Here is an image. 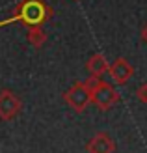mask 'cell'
Segmentation results:
<instances>
[{
	"mask_svg": "<svg viewBox=\"0 0 147 153\" xmlns=\"http://www.w3.org/2000/svg\"><path fill=\"white\" fill-rule=\"evenodd\" d=\"M54 17V7L45 0H21L13 7L11 15L4 21H0V28L11 22H21L24 26H41Z\"/></svg>",
	"mask_w": 147,
	"mask_h": 153,
	"instance_id": "obj_1",
	"label": "cell"
},
{
	"mask_svg": "<svg viewBox=\"0 0 147 153\" xmlns=\"http://www.w3.org/2000/svg\"><path fill=\"white\" fill-rule=\"evenodd\" d=\"M22 110V99L11 90H0V120L10 121Z\"/></svg>",
	"mask_w": 147,
	"mask_h": 153,
	"instance_id": "obj_4",
	"label": "cell"
},
{
	"mask_svg": "<svg viewBox=\"0 0 147 153\" xmlns=\"http://www.w3.org/2000/svg\"><path fill=\"white\" fill-rule=\"evenodd\" d=\"M108 69H110V62H108L106 56L100 54V52L91 54L89 60L86 62V71L89 73V76H97V79H100L104 73H108Z\"/></svg>",
	"mask_w": 147,
	"mask_h": 153,
	"instance_id": "obj_7",
	"label": "cell"
},
{
	"mask_svg": "<svg viewBox=\"0 0 147 153\" xmlns=\"http://www.w3.org/2000/svg\"><path fill=\"white\" fill-rule=\"evenodd\" d=\"M88 153H115V142L108 133L97 131L86 144Z\"/></svg>",
	"mask_w": 147,
	"mask_h": 153,
	"instance_id": "obj_6",
	"label": "cell"
},
{
	"mask_svg": "<svg viewBox=\"0 0 147 153\" xmlns=\"http://www.w3.org/2000/svg\"><path fill=\"white\" fill-rule=\"evenodd\" d=\"M108 75H110V79H112L115 84L123 86V84H127L130 79H132L134 67H132V64H130L127 58H117V60H114V62L110 64Z\"/></svg>",
	"mask_w": 147,
	"mask_h": 153,
	"instance_id": "obj_5",
	"label": "cell"
},
{
	"mask_svg": "<svg viewBox=\"0 0 147 153\" xmlns=\"http://www.w3.org/2000/svg\"><path fill=\"white\" fill-rule=\"evenodd\" d=\"M119 101H121L119 91L114 88V84L106 82V80H99L97 88L91 91V103L103 112L112 110Z\"/></svg>",
	"mask_w": 147,
	"mask_h": 153,
	"instance_id": "obj_3",
	"label": "cell"
},
{
	"mask_svg": "<svg viewBox=\"0 0 147 153\" xmlns=\"http://www.w3.org/2000/svg\"><path fill=\"white\" fill-rule=\"evenodd\" d=\"M64 103L76 114H82L91 105V91L84 84V80H76L64 91Z\"/></svg>",
	"mask_w": 147,
	"mask_h": 153,
	"instance_id": "obj_2",
	"label": "cell"
},
{
	"mask_svg": "<svg viewBox=\"0 0 147 153\" xmlns=\"http://www.w3.org/2000/svg\"><path fill=\"white\" fill-rule=\"evenodd\" d=\"M140 37H142V41L147 45V22L142 26V30H140Z\"/></svg>",
	"mask_w": 147,
	"mask_h": 153,
	"instance_id": "obj_10",
	"label": "cell"
},
{
	"mask_svg": "<svg viewBox=\"0 0 147 153\" xmlns=\"http://www.w3.org/2000/svg\"><path fill=\"white\" fill-rule=\"evenodd\" d=\"M49 39V34L45 32L41 26H30L26 32V41L32 45L34 49H41Z\"/></svg>",
	"mask_w": 147,
	"mask_h": 153,
	"instance_id": "obj_8",
	"label": "cell"
},
{
	"mask_svg": "<svg viewBox=\"0 0 147 153\" xmlns=\"http://www.w3.org/2000/svg\"><path fill=\"white\" fill-rule=\"evenodd\" d=\"M136 97H138V101L147 105V82L145 84H140V86L136 88Z\"/></svg>",
	"mask_w": 147,
	"mask_h": 153,
	"instance_id": "obj_9",
	"label": "cell"
},
{
	"mask_svg": "<svg viewBox=\"0 0 147 153\" xmlns=\"http://www.w3.org/2000/svg\"><path fill=\"white\" fill-rule=\"evenodd\" d=\"M75 2H76V0H75Z\"/></svg>",
	"mask_w": 147,
	"mask_h": 153,
	"instance_id": "obj_11",
	"label": "cell"
}]
</instances>
